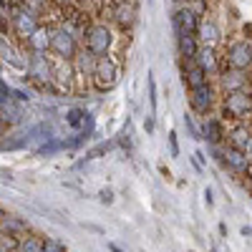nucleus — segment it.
<instances>
[{
	"label": "nucleus",
	"mask_w": 252,
	"mask_h": 252,
	"mask_svg": "<svg viewBox=\"0 0 252 252\" xmlns=\"http://www.w3.org/2000/svg\"><path fill=\"white\" fill-rule=\"evenodd\" d=\"M111 20L119 31H131L136 23V3L134 0H116V5L111 8Z\"/></svg>",
	"instance_id": "11"
},
{
	"label": "nucleus",
	"mask_w": 252,
	"mask_h": 252,
	"mask_svg": "<svg viewBox=\"0 0 252 252\" xmlns=\"http://www.w3.org/2000/svg\"><path fill=\"white\" fill-rule=\"evenodd\" d=\"M106 247H109V250H111V252H124V250H121V247H119V245H114V242H109V245H106Z\"/></svg>",
	"instance_id": "36"
},
{
	"label": "nucleus",
	"mask_w": 252,
	"mask_h": 252,
	"mask_svg": "<svg viewBox=\"0 0 252 252\" xmlns=\"http://www.w3.org/2000/svg\"><path fill=\"white\" fill-rule=\"evenodd\" d=\"M222 116L229 121H247L252 119V91H229L222 96Z\"/></svg>",
	"instance_id": "2"
},
{
	"label": "nucleus",
	"mask_w": 252,
	"mask_h": 252,
	"mask_svg": "<svg viewBox=\"0 0 252 252\" xmlns=\"http://www.w3.org/2000/svg\"><path fill=\"white\" fill-rule=\"evenodd\" d=\"M78 51H81L78 35L66 26H53V31H51V53L56 56V61H73L78 56Z\"/></svg>",
	"instance_id": "3"
},
{
	"label": "nucleus",
	"mask_w": 252,
	"mask_h": 252,
	"mask_svg": "<svg viewBox=\"0 0 252 252\" xmlns=\"http://www.w3.org/2000/svg\"><path fill=\"white\" fill-rule=\"evenodd\" d=\"M217 78H220V89H222V94L242 91V89L250 86V76H247V71H240V68H232V66L220 68Z\"/></svg>",
	"instance_id": "12"
},
{
	"label": "nucleus",
	"mask_w": 252,
	"mask_h": 252,
	"mask_svg": "<svg viewBox=\"0 0 252 252\" xmlns=\"http://www.w3.org/2000/svg\"><path fill=\"white\" fill-rule=\"evenodd\" d=\"M40 252H68V250L56 237H43V250H40Z\"/></svg>",
	"instance_id": "25"
},
{
	"label": "nucleus",
	"mask_w": 252,
	"mask_h": 252,
	"mask_svg": "<svg viewBox=\"0 0 252 252\" xmlns=\"http://www.w3.org/2000/svg\"><path fill=\"white\" fill-rule=\"evenodd\" d=\"M144 129H146V134H154V119H152V116H146V121H144Z\"/></svg>",
	"instance_id": "32"
},
{
	"label": "nucleus",
	"mask_w": 252,
	"mask_h": 252,
	"mask_svg": "<svg viewBox=\"0 0 252 252\" xmlns=\"http://www.w3.org/2000/svg\"><path fill=\"white\" fill-rule=\"evenodd\" d=\"M10 26H13V33L15 35L28 40V35H33V31L40 26V13H35L28 5H20V8H15L10 13Z\"/></svg>",
	"instance_id": "5"
},
{
	"label": "nucleus",
	"mask_w": 252,
	"mask_h": 252,
	"mask_svg": "<svg viewBox=\"0 0 252 252\" xmlns=\"http://www.w3.org/2000/svg\"><path fill=\"white\" fill-rule=\"evenodd\" d=\"M242 235L245 237H252V227H242Z\"/></svg>",
	"instance_id": "37"
},
{
	"label": "nucleus",
	"mask_w": 252,
	"mask_h": 252,
	"mask_svg": "<svg viewBox=\"0 0 252 252\" xmlns=\"http://www.w3.org/2000/svg\"><path fill=\"white\" fill-rule=\"evenodd\" d=\"M250 129H252V126H250Z\"/></svg>",
	"instance_id": "43"
},
{
	"label": "nucleus",
	"mask_w": 252,
	"mask_h": 252,
	"mask_svg": "<svg viewBox=\"0 0 252 252\" xmlns=\"http://www.w3.org/2000/svg\"><path fill=\"white\" fill-rule=\"evenodd\" d=\"M204 202H207V207H212V192H209V189H204Z\"/></svg>",
	"instance_id": "35"
},
{
	"label": "nucleus",
	"mask_w": 252,
	"mask_h": 252,
	"mask_svg": "<svg viewBox=\"0 0 252 252\" xmlns=\"http://www.w3.org/2000/svg\"><path fill=\"white\" fill-rule=\"evenodd\" d=\"M182 81H184V86L192 91V89H199L204 83H209V76L194 58H189V61L182 58Z\"/></svg>",
	"instance_id": "13"
},
{
	"label": "nucleus",
	"mask_w": 252,
	"mask_h": 252,
	"mask_svg": "<svg viewBox=\"0 0 252 252\" xmlns=\"http://www.w3.org/2000/svg\"><path fill=\"white\" fill-rule=\"evenodd\" d=\"M10 13H13V8L5 3V0H0V23H8V20H10Z\"/></svg>",
	"instance_id": "28"
},
{
	"label": "nucleus",
	"mask_w": 252,
	"mask_h": 252,
	"mask_svg": "<svg viewBox=\"0 0 252 252\" xmlns=\"http://www.w3.org/2000/svg\"><path fill=\"white\" fill-rule=\"evenodd\" d=\"M98 199H101L103 204H111V202H114V192H111V189H101Z\"/></svg>",
	"instance_id": "31"
},
{
	"label": "nucleus",
	"mask_w": 252,
	"mask_h": 252,
	"mask_svg": "<svg viewBox=\"0 0 252 252\" xmlns=\"http://www.w3.org/2000/svg\"><path fill=\"white\" fill-rule=\"evenodd\" d=\"M227 66H232V68H240V71H250L252 68V40H232V43L227 46Z\"/></svg>",
	"instance_id": "9"
},
{
	"label": "nucleus",
	"mask_w": 252,
	"mask_h": 252,
	"mask_svg": "<svg viewBox=\"0 0 252 252\" xmlns=\"http://www.w3.org/2000/svg\"><path fill=\"white\" fill-rule=\"evenodd\" d=\"M194 61L199 63V66H202L204 71H207V76H217V73H220V56L215 53V48L202 46Z\"/></svg>",
	"instance_id": "20"
},
{
	"label": "nucleus",
	"mask_w": 252,
	"mask_h": 252,
	"mask_svg": "<svg viewBox=\"0 0 252 252\" xmlns=\"http://www.w3.org/2000/svg\"><path fill=\"white\" fill-rule=\"evenodd\" d=\"M5 131H8V124H5L3 119H0V141L5 139Z\"/></svg>",
	"instance_id": "34"
},
{
	"label": "nucleus",
	"mask_w": 252,
	"mask_h": 252,
	"mask_svg": "<svg viewBox=\"0 0 252 252\" xmlns=\"http://www.w3.org/2000/svg\"><path fill=\"white\" fill-rule=\"evenodd\" d=\"M86 119H89V111H83V109H71V111L66 114V124L73 126V129H83Z\"/></svg>",
	"instance_id": "23"
},
{
	"label": "nucleus",
	"mask_w": 252,
	"mask_h": 252,
	"mask_svg": "<svg viewBox=\"0 0 252 252\" xmlns=\"http://www.w3.org/2000/svg\"><path fill=\"white\" fill-rule=\"evenodd\" d=\"M197 38H199V43L207 46V48H217L222 43V31L220 26L215 23L212 18H207L199 23V31H197Z\"/></svg>",
	"instance_id": "16"
},
{
	"label": "nucleus",
	"mask_w": 252,
	"mask_h": 252,
	"mask_svg": "<svg viewBox=\"0 0 252 252\" xmlns=\"http://www.w3.org/2000/svg\"><path fill=\"white\" fill-rule=\"evenodd\" d=\"M58 3H63V5H68V3H73V0H58Z\"/></svg>",
	"instance_id": "40"
},
{
	"label": "nucleus",
	"mask_w": 252,
	"mask_h": 252,
	"mask_svg": "<svg viewBox=\"0 0 252 252\" xmlns=\"http://www.w3.org/2000/svg\"><path fill=\"white\" fill-rule=\"evenodd\" d=\"M91 81H94V86H96L98 91H111L116 83H119V63L111 58V53L96 58Z\"/></svg>",
	"instance_id": "4"
},
{
	"label": "nucleus",
	"mask_w": 252,
	"mask_h": 252,
	"mask_svg": "<svg viewBox=\"0 0 252 252\" xmlns=\"http://www.w3.org/2000/svg\"><path fill=\"white\" fill-rule=\"evenodd\" d=\"M199 23H202V15H197L189 5H179V8L174 10V15H172V28H174L177 35H184V33L197 35Z\"/></svg>",
	"instance_id": "10"
},
{
	"label": "nucleus",
	"mask_w": 252,
	"mask_h": 252,
	"mask_svg": "<svg viewBox=\"0 0 252 252\" xmlns=\"http://www.w3.org/2000/svg\"><path fill=\"white\" fill-rule=\"evenodd\" d=\"M5 217V212H3V207H0V220H3Z\"/></svg>",
	"instance_id": "42"
},
{
	"label": "nucleus",
	"mask_w": 252,
	"mask_h": 252,
	"mask_svg": "<svg viewBox=\"0 0 252 252\" xmlns=\"http://www.w3.org/2000/svg\"><path fill=\"white\" fill-rule=\"evenodd\" d=\"M0 63H8V66H15L20 71L28 68V58L13 46V40L8 35H0Z\"/></svg>",
	"instance_id": "15"
},
{
	"label": "nucleus",
	"mask_w": 252,
	"mask_h": 252,
	"mask_svg": "<svg viewBox=\"0 0 252 252\" xmlns=\"http://www.w3.org/2000/svg\"><path fill=\"white\" fill-rule=\"evenodd\" d=\"M199 38L197 35H189V33H184V35H177V51H179V56L182 58H197V53H199Z\"/></svg>",
	"instance_id": "21"
},
{
	"label": "nucleus",
	"mask_w": 252,
	"mask_h": 252,
	"mask_svg": "<svg viewBox=\"0 0 252 252\" xmlns=\"http://www.w3.org/2000/svg\"><path fill=\"white\" fill-rule=\"evenodd\" d=\"M43 250V237L35 232H26L18 240V252H40Z\"/></svg>",
	"instance_id": "22"
},
{
	"label": "nucleus",
	"mask_w": 252,
	"mask_h": 252,
	"mask_svg": "<svg viewBox=\"0 0 252 252\" xmlns=\"http://www.w3.org/2000/svg\"><path fill=\"white\" fill-rule=\"evenodd\" d=\"M215 103H217V91H215L212 83H204V86L189 91V109H192L194 114H199V116L212 114Z\"/></svg>",
	"instance_id": "8"
},
{
	"label": "nucleus",
	"mask_w": 252,
	"mask_h": 252,
	"mask_svg": "<svg viewBox=\"0 0 252 252\" xmlns=\"http://www.w3.org/2000/svg\"><path fill=\"white\" fill-rule=\"evenodd\" d=\"M252 141V129L247 126V121H235V126L227 131V144L237 146V149L247 152V146Z\"/></svg>",
	"instance_id": "18"
},
{
	"label": "nucleus",
	"mask_w": 252,
	"mask_h": 252,
	"mask_svg": "<svg viewBox=\"0 0 252 252\" xmlns=\"http://www.w3.org/2000/svg\"><path fill=\"white\" fill-rule=\"evenodd\" d=\"M149 106H152V111H157V81L152 73H149Z\"/></svg>",
	"instance_id": "27"
},
{
	"label": "nucleus",
	"mask_w": 252,
	"mask_h": 252,
	"mask_svg": "<svg viewBox=\"0 0 252 252\" xmlns=\"http://www.w3.org/2000/svg\"><path fill=\"white\" fill-rule=\"evenodd\" d=\"M247 154H250V159H252V141H250V146H247Z\"/></svg>",
	"instance_id": "39"
},
{
	"label": "nucleus",
	"mask_w": 252,
	"mask_h": 252,
	"mask_svg": "<svg viewBox=\"0 0 252 252\" xmlns=\"http://www.w3.org/2000/svg\"><path fill=\"white\" fill-rule=\"evenodd\" d=\"M184 126H187V131H189V136H192L194 141H202V131H199V126L194 124L192 114H184Z\"/></svg>",
	"instance_id": "26"
},
{
	"label": "nucleus",
	"mask_w": 252,
	"mask_h": 252,
	"mask_svg": "<svg viewBox=\"0 0 252 252\" xmlns=\"http://www.w3.org/2000/svg\"><path fill=\"white\" fill-rule=\"evenodd\" d=\"M28 98H31V94H28V91H20V89H13V101H15V103H26Z\"/></svg>",
	"instance_id": "30"
},
{
	"label": "nucleus",
	"mask_w": 252,
	"mask_h": 252,
	"mask_svg": "<svg viewBox=\"0 0 252 252\" xmlns=\"http://www.w3.org/2000/svg\"><path fill=\"white\" fill-rule=\"evenodd\" d=\"M18 240H20V237H13V235L0 232V252H18Z\"/></svg>",
	"instance_id": "24"
},
{
	"label": "nucleus",
	"mask_w": 252,
	"mask_h": 252,
	"mask_svg": "<svg viewBox=\"0 0 252 252\" xmlns=\"http://www.w3.org/2000/svg\"><path fill=\"white\" fill-rule=\"evenodd\" d=\"M177 3H179V5H187V3H189V0H177Z\"/></svg>",
	"instance_id": "41"
},
{
	"label": "nucleus",
	"mask_w": 252,
	"mask_h": 252,
	"mask_svg": "<svg viewBox=\"0 0 252 252\" xmlns=\"http://www.w3.org/2000/svg\"><path fill=\"white\" fill-rule=\"evenodd\" d=\"M114 28L106 23H91L86 26V33H83V48L89 53H94L96 58L109 56L114 48Z\"/></svg>",
	"instance_id": "1"
},
{
	"label": "nucleus",
	"mask_w": 252,
	"mask_h": 252,
	"mask_svg": "<svg viewBox=\"0 0 252 252\" xmlns=\"http://www.w3.org/2000/svg\"><path fill=\"white\" fill-rule=\"evenodd\" d=\"M0 232L5 235H13V237H23L26 232H31V227L23 217H13V215H5L0 220Z\"/></svg>",
	"instance_id": "19"
},
{
	"label": "nucleus",
	"mask_w": 252,
	"mask_h": 252,
	"mask_svg": "<svg viewBox=\"0 0 252 252\" xmlns=\"http://www.w3.org/2000/svg\"><path fill=\"white\" fill-rule=\"evenodd\" d=\"M53 68H56V63L48 58V53H31L28 56V78L38 81V83H43V86H48V83H53Z\"/></svg>",
	"instance_id": "7"
},
{
	"label": "nucleus",
	"mask_w": 252,
	"mask_h": 252,
	"mask_svg": "<svg viewBox=\"0 0 252 252\" xmlns=\"http://www.w3.org/2000/svg\"><path fill=\"white\" fill-rule=\"evenodd\" d=\"M166 139H169V154H172V157H179V141H177V134L169 131V136H166Z\"/></svg>",
	"instance_id": "29"
},
{
	"label": "nucleus",
	"mask_w": 252,
	"mask_h": 252,
	"mask_svg": "<svg viewBox=\"0 0 252 252\" xmlns=\"http://www.w3.org/2000/svg\"><path fill=\"white\" fill-rule=\"evenodd\" d=\"M242 33H245V40H252V23H247V26L242 28Z\"/></svg>",
	"instance_id": "33"
},
{
	"label": "nucleus",
	"mask_w": 252,
	"mask_h": 252,
	"mask_svg": "<svg viewBox=\"0 0 252 252\" xmlns=\"http://www.w3.org/2000/svg\"><path fill=\"white\" fill-rule=\"evenodd\" d=\"M199 131H202V139H204L209 146H220V144L227 141L224 124H222V119H217V116H204Z\"/></svg>",
	"instance_id": "14"
},
{
	"label": "nucleus",
	"mask_w": 252,
	"mask_h": 252,
	"mask_svg": "<svg viewBox=\"0 0 252 252\" xmlns=\"http://www.w3.org/2000/svg\"><path fill=\"white\" fill-rule=\"evenodd\" d=\"M51 31H53V26H43V23H40L33 31V35H28L31 53H51Z\"/></svg>",
	"instance_id": "17"
},
{
	"label": "nucleus",
	"mask_w": 252,
	"mask_h": 252,
	"mask_svg": "<svg viewBox=\"0 0 252 252\" xmlns=\"http://www.w3.org/2000/svg\"><path fill=\"white\" fill-rule=\"evenodd\" d=\"M220 152H222L220 164L227 166L229 172H235V174H250L252 172V159H250L247 152L237 149V146H232V144H222Z\"/></svg>",
	"instance_id": "6"
},
{
	"label": "nucleus",
	"mask_w": 252,
	"mask_h": 252,
	"mask_svg": "<svg viewBox=\"0 0 252 252\" xmlns=\"http://www.w3.org/2000/svg\"><path fill=\"white\" fill-rule=\"evenodd\" d=\"M0 35H5V23H0Z\"/></svg>",
	"instance_id": "38"
}]
</instances>
